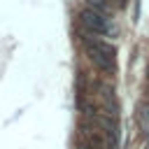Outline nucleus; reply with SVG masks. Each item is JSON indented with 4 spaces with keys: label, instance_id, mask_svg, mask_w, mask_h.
I'll return each mask as SVG.
<instances>
[{
    "label": "nucleus",
    "instance_id": "1",
    "mask_svg": "<svg viewBox=\"0 0 149 149\" xmlns=\"http://www.w3.org/2000/svg\"><path fill=\"white\" fill-rule=\"evenodd\" d=\"M79 26H81L84 30L93 33V35H112V33H114L109 19L102 16V14H98V12H93L91 7H84V9L79 12Z\"/></svg>",
    "mask_w": 149,
    "mask_h": 149
},
{
    "label": "nucleus",
    "instance_id": "3",
    "mask_svg": "<svg viewBox=\"0 0 149 149\" xmlns=\"http://www.w3.org/2000/svg\"><path fill=\"white\" fill-rule=\"evenodd\" d=\"M86 5H88L93 12L102 14V16H109V14H112V5H109L107 0H86Z\"/></svg>",
    "mask_w": 149,
    "mask_h": 149
},
{
    "label": "nucleus",
    "instance_id": "2",
    "mask_svg": "<svg viewBox=\"0 0 149 149\" xmlns=\"http://www.w3.org/2000/svg\"><path fill=\"white\" fill-rule=\"evenodd\" d=\"M88 51V61L98 68V70H102L105 74H114V70H116V63H114V58L112 56H107V54H100V51H93V49H86Z\"/></svg>",
    "mask_w": 149,
    "mask_h": 149
}]
</instances>
